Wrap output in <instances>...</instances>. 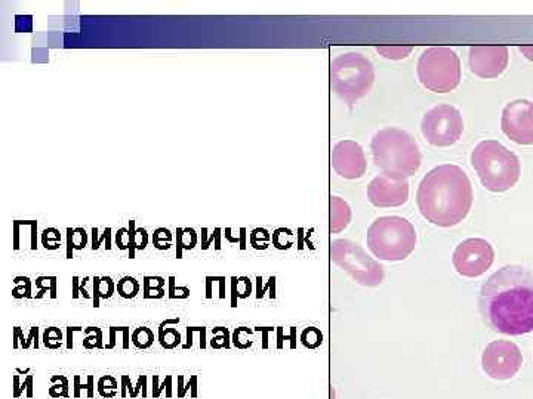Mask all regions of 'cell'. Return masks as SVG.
Listing matches in <instances>:
<instances>
[{
	"mask_svg": "<svg viewBox=\"0 0 533 399\" xmlns=\"http://www.w3.org/2000/svg\"><path fill=\"white\" fill-rule=\"evenodd\" d=\"M183 233L184 228H178L177 230V258H183Z\"/></svg>",
	"mask_w": 533,
	"mask_h": 399,
	"instance_id": "obj_30",
	"label": "cell"
},
{
	"mask_svg": "<svg viewBox=\"0 0 533 399\" xmlns=\"http://www.w3.org/2000/svg\"><path fill=\"white\" fill-rule=\"evenodd\" d=\"M115 293V283L110 277H95L94 278V306H100L101 299L112 298Z\"/></svg>",
	"mask_w": 533,
	"mask_h": 399,
	"instance_id": "obj_17",
	"label": "cell"
},
{
	"mask_svg": "<svg viewBox=\"0 0 533 399\" xmlns=\"http://www.w3.org/2000/svg\"><path fill=\"white\" fill-rule=\"evenodd\" d=\"M221 228H218V234H217V240H215V249L220 250L221 249Z\"/></svg>",
	"mask_w": 533,
	"mask_h": 399,
	"instance_id": "obj_40",
	"label": "cell"
},
{
	"mask_svg": "<svg viewBox=\"0 0 533 399\" xmlns=\"http://www.w3.org/2000/svg\"><path fill=\"white\" fill-rule=\"evenodd\" d=\"M523 357L519 346L510 340H495L486 346L482 367L491 379L510 380L522 368Z\"/></svg>",
	"mask_w": 533,
	"mask_h": 399,
	"instance_id": "obj_11",
	"label": "cell"
},
{
	"mask_svg": "<svg viewBox=\"0 0 533 399\" xmlns=\"http://www.w3.org/2000/svg\"><path fill=\"white\" fill-rule=\"evenodd\" d=\"M75 330H80L79 327H69V348H72L73 342H72V333L75 332Z\"/></svg>",
	"mask_w": 533,
	"mask_h": 399,
	"instance_id": "obj_39",
	"label": "cell"
},
{
	"mask_svg": "<svg viewBox=\"0 0 533 399\" xmlns=\"http://www.w3.org/2000/svg\"><path fill=\"white\" fill-rule=\"evenodd\" d=\"M103 241L107 243V250L112 249V228H106L100 238H98V228H92V249H100Z\"/></svg>",
	"mask_w": 533,
	"mask_h": 399,
	"instance_id": "obj_22",
	"label": "cell"
},
{
	"mask_svg": "<svg viewBox=\"0 0 533 399\" xmlns=\"http://www.w3.org/2000/svg\"><path fill=\"white\" fill-rule=\"evenodd\" d=\"M471 73L480 79H496L508 66L507 46H473L468 51Z\"/></svg>",
	"mask_w": 533,
	"mask_h": 399,
	"instance_id": "obj_12",
	"label": "cell"
},
{
	"mask_svg": "<svg viewBox=\"0 0 533 399\" xmlns=\"http://www.w3.org/2000/svg\"><path fill=\"white\" fill-rule=\"evenodd\" d=\"M494 261V247L483 238H467L458 244L452 256V264L458 274L465 278L480 277L491 268Z\"/></svg>",
	"mask_w": 533,
	"mask_h": 399,
	"instance_id": "obj_10",
	"label": "cell"
},
{
	"mask_svg": "<svg viewBox=\"0 0 533 399\" xmlns=\"http://www.w3.org/2000/svg\"><path fill=\"white\" fill-rule=\"evenodd\" d=\"M331 258L343 268L356 283L365 287H378L384 283V266L372 259L360 244L351 240L332 241Z\"/></svg>",
	"mask_w": 533,
	"mask_h": 399,
	"instance_id": "obj_8",
	"label": "cell"
},
{
	"mask_svg": "<svg viewBox=\"0 0 533 399\" xmlns=\"http://www.w3.org/2000/svg\"><path fill=\"white\" fill-rule=\"evenodd\" d=\"M369 203L375 207H399L409 200L408 179L388 178L387 175H378L372 179L368 187Z\"/></svg>",
	"mask_w": 533,
	"mask_h": 399,
	"instance_id": "obj_14",
	"label": "cell"
},
{
	"mask_svg": "<svg viewBox=\"0 0 533 399\" xmlns=\"http://www.w3.org/2000/svg\"><path fill=\"white\" fill-rule=\"evenodd\" d=\"M351 222V209L347 201L331 197V233L344 231Z\"/></svg>",
	"mask_w": 533,
	"mask_h": 399,
	"instance_id": "obj_16",
	"label": "cell"
},
{
	"mask_svg": "<svg viewBox=\"0 0 533 399\" xmlns=\"http://www.w3.org/2000/svg\"><path fill=\"white\" fill-rule=\"evenodd\" d=\"M117 292L123 299H132L140 292V284L134 277H123L117 284Z\"/></svg>",
	"mask_w": 533,
	"mask_h": 399,
	"instance_id": "obj_19",
	"label": "cell"
},
{
	"mask_svg": "<svg viewBox=\"0 0 533 399\" xmlns=\"http://www.w3.org/2000/svg\"><path fill=\"white\" fill-rule=\"evenodd\" d=\"M479 309L489 329L508 336L533 332V271L522 265L498 269L482 284Z\"/></svg>",
	"mask_w": 533,
	"mask_h": 399,
	"instance_id": "obj_1",
	"label": "cell"
},
{
	"mask_svg": "<svg viewBox=\"0 0 533 399\" xmlns=\"http://www.w3.org/2000/svg\"><path fill=\"white\" fill-rule=\"evenodd\" d=\"M471 165L480 182L492 193H504L519 182L522 167L513 151L498 141H482L471 153Z\"/></svg>",
	"mask_w": 533,
	"mask_h": 399,
	"instance_id": "obj_4",
	"label": "cell"
},
{
	"mask_svg": "<svg viewBox=\"0 0 533 399\" xmlns=\"http://www.w3.org/2000/svg\"><path fill=\"white\" fill-rule=\"evenodd\" d=\"M163 287H165V283L157 284V286H154L153 284L152 286L149 277L144 278V298H152V292H156L157 295H159V298H163V296H165V290H163Z\"/></svg>",
	"mask_w": 533,
	"mask_h": 399,
	"instance_id": "obj_24",
	"label": "cell"
},
{
	"mask_svg": "<svg viewBox=\"0 0 533 399\" xmlns=\"http://www.w3.org/2000/svg\"><path fill=\"white\" fill-rule=\"evenodd\" d=\"M14 230H15V250L20 249V243H18V234H20V221L14 222Z\"/></svg>",
	"mask_w": 533,
	"mask_h": 399,
	"instance_id": "obj_35",
	"label": "cell"
},
{
	"mask_svg": "<svg viewBox=\"0 0 533 399\" xmlns=\"http://www.w3.org/2000/svg\"><path fill=\"white\" fill-rule=\"evenodd\" d=\"M147 243H149V234H147V230L140 228V230H137V234H135V247L138 250H144L147 247Z\"/></svg>",
	"mask_w": 533,
	"mask_h": 399,
	"instance_id": "obj_27",
	"label": "cell"
},
{
	"mask_svg": "<svg viewBox=\"0 0 533 399\" xmlns=\"http://www.w3.org/2000/svg\"><path fill=\"white\" fill-rule=\"evenodd\" d=\"M366 243L372 255L380 261H405L417 247V231L408 219L384 216L372 222Z\"/></svg>",
	"mask_w": 533,
	"mask_h": 399,
	"instance_id": "obj_5",
	"label": "cell"
},
{
	"mask_svg": "<svg viewBox=\"0 0 533 399\" xmlns=\"http://www.w3.org/2000/svg\"><path fill=\"white\" fill-rule=\"evenodd\" d=\"M24 225H30L32 227V249L35 250L38 247V240H36V231H38V222L36 221H27L21 222Z\"/></svg>",
	"mask_w": 533,
	"mask_h": 399,
	"instance_id": "obj_31",
	"label": "cell"
},
{
	"mask_svg": "<svg viewBox=\"0 0 533 399\" xmlns=\"http://www.w3.org/2000/svg\"><path fill=\"white\" fill-rule=\"evenodd\" d=\"M412 46H377L378 54L387 60L399 61L405 60L412 54Z\"/></svg>",
	"mask_w": 533,
	"mask_h": 399,
	"instance_id": "obj_18",
	"label": "cell"
},
{
	"mask_svg": "<svg viewBox=\"0 0 533 399\" xmlns=\"http://www.w3.org/2000/svg\"><path fill=\"white\" fill-rule=\"evenodd\" d=\"M473 185L459 166L434 167L419 182L417 204L425 221L440 228L457 227L473 206Z\"/></svg>",
	"mask_w": 533,
	"mask_h": 399,
	"instance_id": "obj_2",
	"label": "cell"
},
{
	"mask_svg": "<svg viewBox=\"0 0 533 399\" xmlns=\"http://www.w3.org/2000/svg\"><path fill=\"white\" fill-rule=\"evenodd\" d=\"M240 243H242V249H245V230L240 231Z\"/></svg>",
	"mask_w": 533,
	"mask_h": 399,
	"instance_id": "obj_41",
	"label": "cell"
},
{
	"mask_svg": "<svg viewBox=\"0 0 533 399\" xmlns=\"http://www.w3.org/2000/svg\"><path fill=\"white\" fill-rule=\"evenodd\" d=\"M159 342L163 348H175V346H178L181 343L180 333H178L175 329L165 330V323H162L159 327Z\"/></svg>",
	"mask_w": 533,
	"mask_h": 399,
	"instance_id": "obj_20",
	"label": "cell"
},
{
	"mask_svg": "<svg viewBox=\"0 0 533 399\" xmlns=\"http://www.w3.org/2000/svg\"><path fill=\"white\" fill-rule=\"evenodd\" d=\"M135 234H137V228H135V221H129V233H128V246H129V258H135Z\"/></svg>",
	"mask_w": 533,
	"mask_h": 399,
	"instance_id": "obj_26",
	"label": "cell"
},
{
	"mask_svg": "<svg viewBox=\"0 0 533 399\" xmlns=\"http://www.w3.org/2000/svg\"><path fill=\"white\" fill-rule=\"evenodd\" d=\"M419 83L428 91L448 94L461 83V61L457 52L448 46H433L425 49L418 60Z\"/></svg>",
	"mask_w": 533,
	"mask_h": 399,
	"instance_id": "obj_7",
	"label": "cell"
},
{
	"mask_svg": "<svg viewBox=\"0 0 533 399\" xmlns=\"http://www.w3.org/2000/svg\"><path fill=\"white\" fill-rule=\"evenodd\" d=\"M212 281H214V277L206 278V298L208 299L212 298Z\"/></svg>",
	"mask_w": 533,
	"mask_h": 399,
	"instance_id": "obj_34",
	"label": "cell"
},
{
	"mask_svg": "<svg viewBox=\"0 0 533 399\" xmlns=\"http://www.w3.org/2000/svg\"><path fill=\"white\" fill-rule=\"evenodd\" d=\"M531 102L516 100L502 111V132L519 145H533V125L529 119Z\"/></svg>",
	"mask_w": 533,
	"mask_h": 399,
	"instance_id": "obj_13",
	"label": "cell"
},
{
	"mask_svg": "<svg viewBox=\"0 0 533 399\" xmlns=\"http://www.w3.org/2000/svg\"><path fill=\"white\" fill-rule=\"evenodd\" d=\"M177 293H183L186 298L190 296L189 287H175V277H169V298L178 299Z\"/></svg>",
	"mask_w": 533,
	"mask_h": 399,
	"instance_id": "obj_25",
	"label": "cell"
},
{
	"mask_svg": "<svg viewBox=\"0 0 533 399\" xmlns=\"http://www.w3.org/2000/svg\"><path fill=\"white\" fill-rule=\"evenodd\" d=\"M529 119H531L533 125V104L531 102V107H529Z\"/></svg>",
	"mask_w": 533,
	"mask_h": 399,
	"instance_id": "obj_42",
	"label": "cell"
},
{
	"mask_svg": "<svg viewBox=\"0 0 533 399\" xmlns=\"http://www.w3.org/2000/svg\"><path fill=\"white\" fill-rule=\"evenodd\" d=\"M73 250H75V230L67 228V259L73 258Z\"/></svg>",
	"mask_w": 533,
	"mask_h": 399,
	"instance_id": "obj_28",
	"label": "cell"
},
{
	"mask_svg": "<svg viewBox=\"0 0 533 399\" xmlns=\"http://www.w3.org/2000/svg\"><path fill=\"white\" fill-rule=\"evenodd\" d=\"M171 238H172L171 231L166 230V228H159V230L154 231V235H153L154 246H156V244H159L160 240L171 241Z\"/></svg>",
	"mask_w": 533,
	"mask_h": 399,
	"instance_id": "obj_29",
	"label": "cell"
},
{
	"mask_svg": "<svg viewBox=\"0 0 533 399\" xmlns=\"http://www.w3.org/2000/svg\"><path fill=\"white\" fill-rule=\"evenodd\" d=\"M129 230H126V228H122V230L117 231L116 234V243L117 246H119V249L126 250L128 249V246H126V243H123V235L128 234Z\"/></svg>",
	"mask_w": 533,
	"mask_h": 399,
	"instance_id": "obj_32",
	"label": "cell"
},
{
	"mask_svg": "<svg viewBox=\"0 0 533 399\" xmlns=\"http://www.w3.org/2000/svg\"><path fill=\"white\" fill-rule=\"evenodd\" d=\"M375 83L374 64L362 54L341 55L331 66V86L338 97L354 104L372 91Z\"/></svg>",
	"mask_w": 533,
	"mask_h": 399,
	"instance_id": "obj_6",
	"label": "cell"
},
{
	"mask_svg": "<svg viewBox=\"0 0 533 399\" xmlns=\"http://www.w3.org/2000/svg\"><path fill=\"white\" fill-rule=\"evenodd\" d=\"M79 278L75 277L73 278V298L77 299L79 298Z\"/></svg>",
	"mask_w": 533,
	"mask_h": 399,
	"instance_id": "obj_36",
	"label": "cell"
},
{
	"mask_svg": "<svg viewBox=\"0 0 533 399\" xmlns=\"http://www.w3.org/2000/svg\"><path fill=\"white\" fill-rule=\"evenodd\" d=\"M154 334L152 330L147 327H140L132 334V343L137 346L138 349H147L153 345Z\"/></svg>",
	"mask_w": 533,
	"mask_h": 399,
	"instance_id": "obj_21",
	"label": "cell"
},
{
	"mask_svg": "<svg viewBox=\"0 0 533 399\" xmlns=\"http://www.w3.org/2000/svg\"><path fill=\"white\" fill-rule=\"evenodd\" d=\"M372 159L388 178H411L418 172L422 154L411 133L397 128L381 129L371 141Z\"/></svg>",
	"mask_w": 533,
	"mask_h": 399,
	"instance_id": "obj_3",
	"label": "cell"
},
{
	"mask_svg": "<svg viewBox=\"0 0 533 399\" xmlns=\"http://www.w3.org/2000/svg\"><path fill=\"white\" fill-rule=\"evenodd\" d=\"M51 298H57V278L52 277L51 281Z\"/></svg>",
	"mask_w": 533,
	"mask_h": 399,
	"instance_id": "obj_38",
	"label": "cell"
},
{
	"mask_svg": "<svg viewBox=\"0 0 533 399\" xmlns=\"http://www.w3.org/2000/svg\"><path fill=\"white\" fill-rule=\"evenodd\" d=\"M226 278L220 277V298H226Z\"/></svg>",
	"mask_w": 533,
	"mask_h": 399,
	"instance_id": "obj_37",
	"label": "cell"
},
{
	"mask_svg": "<svg viewBox=\"0 0 533 399\" xmlns=\"http://www.w3.org/2000/svg\"><path fill=\"white\" fill-rule=\"evenodd\" d=\"M43 342H45L46 348L57 349L61 346V332L55 327L46 330L45 336H43Z\"/></svg>",
	"mask_w": 533,
	"mask_h": 399,
	"instance_id": "obj_23",
	"label": "cell"
},
{
	"mask_svg": "<svg viewBox=\"0 0 533 399\" xmlns=\"http://www.w3.org/2000/svg\"><path fill=\"white\" fill-rule=\"evenodd\" d=\"M421 132L433 147H452L464 133L461 111L449 104L431 108L422 117Z\"/></svg>",
	"mask_w": 533,
	"mask_h": 399,
	"instance_id": "obj_9",
	"label": "cell"
},
{
	"mask_svg": "<svg viewBox=\"0 0 533 399\" xmlns=\"http://www.w3.org/2000/svg\"><path fill=\"white\" fill-rule=\"evenodd\" d=\"M332 166L345 179H360L368 169L365 151L354 141L338 142L332 151Z\"/></svg>",
	"mask_w": 533,
	"mask_h": 399,
	"instance_id": "obj_15",
	"label": "cell"
},
{
	"mask_svg": "<svg viewBox=\"0 0 533 399\" xmlns=\"http://www.w3.org/2000/svg\"><path fill=\"white\" fill-rule=\"evenodd\" d=\"M519 51L533 63V45L520 46Z\"/></svg>",
	"mask_w": 533,
	"mask_h": 399,
	"instance_id": "obj_33",
	"label": "cell"
}]
</instances>
